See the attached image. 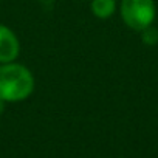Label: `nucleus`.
Returning <instances> with one entry per match:
<instances>
[{
  "label": "nucleus",
  "instance_id": "1",
  "mask_svg": "<svg viewBox=\"0 0 158 158\" xmlns=\"http://www.w3.org/2000/svg\"><path fill=\"white\" fill-rule=\"evenodd\" d=\"M36 87L33 71L19 62L0 64V99L6 104L28 99Z\"/></svg>",
  "mask_w": 158,
  "mask_h": 158
},
{
  "label": "nucleus",
  "instance_id": "2",
  "mask_svg": "<svg viewBox=\"0 0 158 158\" xmlns=\"http://www.w3.org/2000/svg\"><path fill=\"white\" fill-rule=\"evenodd\" d=\"M118 8L124 25L138 33L153 25L156 17V6L153 0H121Z\"/></svg>",
  "mask_w": 158,
  "mask_h": 158
},
{
  "label": "nucleus",
  "instance_id": "3",
  "mask_svg": "<svg viewBox=\"0 0 158 158\" xmlns=\"http://www.w3.org/2000/svg\"><path fill=\"white\" fill-rule=\"evenodd\" d=\"M20 54V42L16 33L0 23V64H8L16 62Z\"/></svg>",
  "mask_w": 158,
  "mask_h": 158
},
{
  "label": "nucleus",
  "instance_id": "4",
  "mask_svg": "<svg viewBox=\"0 0 158 158\" xmlns=\"http://www.w3.org/2000/svg\"><path fill=\"white\" fill-rule=\"evenodd\" d=\"M118 10L116 0H92L90 2V11L96 19L106 20L110 19Z\"/></svg>",
  "mask_w": 158,
  "mask_h": 158
},
{
  "label": "nucleus",
  "instance_id": "5",
  "mask_svg": "<svg viewBox=\"0 0 158 158\" xmlns=\"http://www.w3.org/2000/svg\"><path fill=\"white\" fill-rule=\"evenodd\" d=\"M139 33H141V40H143V44H146V45H149V47L158 44V30H156L153 25L144 28V30L139 31Z\"/></svg>",
  "mask_w": 158,
  "mask_h": 158
},
{
  "label": "nucleus",
  "instance_id": "6",
  "mask_svg": "<svg viewBox=\"0 0 158 158\" xmlns=\"http://www.w3.org/2000/svg\"><path fill=\"white\" fill-rule=\"evenodd\" d=\"M5 106H6V102H3L2 99H0V115L3 113V110H5Z\"/></svg>",
  "mask_w": 158,
  "mask_h": 158
}]
</instances>
